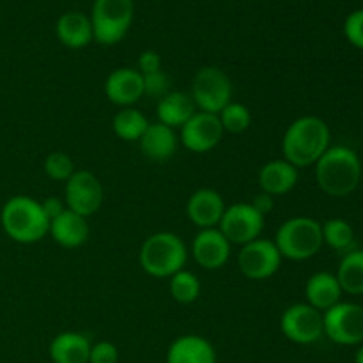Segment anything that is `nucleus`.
I'll return each instance as SVG.
<instances>
[{"instance_id": "obj_1", "label": "nucleus", "mask_w": 363, "mask_h": 363, "mask_svg": "<svg viewBox=\"0 0 363 363\" xmlns=\"http://www.w3.org/2000/svg\"><path fill=\"white\" fill-rule=\"evenodd\" d=\"M332 133L321 117L303 116L287 126L282 138L284 160L296 169L315 165L318 160L328 151Z\"/></svg>"}, {"instance_id": "obj_2", "label": "nucleus", "mask_w": 363, "mask_h": 363, "mask_svg": "<svg viewBox=\"0 0 363 363\" xmlns=\"http://www.w3.org/2000/svg\"><path fill=\"white\" fill-rule=\"evenodd\" d=\"M362 179V162L353 149L333 145L315 163V181L330 197L353 194Z\"/></svg>"}, {"instance_id": "obj_3", "label": "nucleus", "mask_w": 363, "mask_h": 363, "mask_svg": "<svg viewBox=\"0 0 363 363\" xmlns=\"http://www.w3.org/2000/svg\"><path fill=\"white\" fill-rule=\"evenodd\" d=\"M4 233L13 241L32 245L48 234L50 220L43 211L41 202L27 195H14L0 211Z\"/></svg>"}, {"instance_id": "obj_4", "label": "nucleus", "mask_w": 363, "mask_h": 363, "mask_svg": "<svg viewBox=\"0 0 363 363\" xmlns=\"http://www.w3.org/2000/svg\"><path fill=\"white\" fill-rule=\"evenodd\" d=\"M188 250L184 241L174 233L151 234L142 243L138 261L142 269L155 279H167L184 269Z\"/></svg>"}, {"instance_id": "obj_5", "label": "nucleus", "mask_w": 363, "mask_h": 363, "mask_svg": "<svg viewBox=\"0 0 363 363\" xmlns=\"http://www.w3.org/2000/svg\"><path fill=\"white\" fill-rule=\"evenodd\" d=\"M275 245L282 259L307 261L323 247L321 223L308 216H294L277 229Z\"/></svg>"}, {"instance_id": "obj_6", "label": "nucleus", "mask_w": 363, "mask_h": 363, "mask_svg": "<svg viewBox=\"0 0 363 363\" xmlns=\"http://www.w3.org/2000/svg\"><path fill=\"white\" fill-rule=\"evenodd\" d=\"M89 18L92 35L99 45H117L133 20V0H94Z\"/></svg>"}, {"instance_id": "obj_7", "label": "nucleus", "mask_w": 363, "mask_h": 363, "mask_svg": "<svg viewBox=\"0 0 363 363\" xmlns=\"http://www.w3.org/2000/svg\"><path fill=\"white\" fill-rule=\"evenodd\" d=\"M191 99L199 112L218 116L230 103L233 84L220 67L208 66L197 71L191 82Z\"/></svg>"}, {"instance_id": "obj_8", "label": "nucleus", "mask_w": 363, "mask_h": 363, "mask_svg": "<svg viewBox=\"0 0 363 363\" xmlns=\"http://www.w3.org/2000/svg\"><path fill=\"white\" fill-rule=\"evenodd\" d=\"M323 330L332 342L340 346L363 344V307L357 303H337L323 312Z\"/></svg>"}, {"instance_id": "obj_9", "label": "nucleus", "mask_w": 363, "mask_h": 363, "mask_svg": "<svg viewBox=\"0 0 363 363\" xmlns=\"http://www.w3.org/2000/svg\"><path fill=\"white\" fill-rule=\"evenodd\" d=\"M282 264V255L275 241L257 238L243 245L238 254V268L247 279L266 280L275 275Z\"/></svg>"}, {"instance_id": "obj_10", "label": "nucleus", "mask_w": 363, "mask_h": 363, "mask_svg": "<svg viewBox=\"0 0 363 363\" xmlns=\"http://www.w3.org/2000/svg\"><path fill=\"white\" fill-rule=\"evenodd\" d=\"M264 227V216L254 209L250 202H240L225 208L218 229L229 240L230 245H243L261 238Z\"/></svg>"}, {"instance_id": "obj_11", "label": "nucleus", "mask_w": 363, "mask_h": 363, "mask_svg": "<svg viewBox=\"0 0 363 363\" xmlns=\"http://www.w3.org/2000/svg\"><path fill=\"white\" fill-rule=\"evenodd\" d=\"M64 202L69 211L89 218L99 211L103 202V186L98 177L89 170H74L66 181Z\"/></svg>"}, {"instance_id": "obj_12", "label": "nucleus", "mask_w": 363, "mask_h": 363, "mask_svg": "<svg viewBox=\"0 0 363 363\" xmlns=\"http://www.w3.org/2000/svg\"><path fill=\"white\" fill-rule=\"evenodd\" d=\"M280 330L294 344H314L325 335L323 312L308 303L291 305L280 318Z\"/></svg>"}, {"instance_id": "obj_13", "label": "nucleus", "mask_w": 363, "mask_h": 363, "mask_svg": "<svg viewBox=\"0 0 363 363\" xmlns=\"http://www.w3.org/2000/svg\"><path fill=\"white\" fill-rule=\"evenodd\" d=\"M223 137V128L218 116L206 112H195L181 126V144L191 152H208L220 144Z\"/></svg>"}, {"instance_id": "obj_14", "label": "nucleus", "mask_w": 363, "mask_h": 363, "mask_svg": "<svg viewBox=\"0 0 363 363\" xmlns=\"http://www.w3.org/2000/svg\"><path fill=\"white\" fill-rule=\"evenodd\" d=\"M230 248L233 245L229 243V240L223 236L218 227L201 229L191 243V255L201 268L215 272L227 264L230 257Z\"/></svg>"}, {"instance_id": "obj_15", "label": "nucleus", "mask_w": 363, "mask_h": 363, "mask_svg": "<svg viewBox=\"0 0 363 363\" xmlns=\"http://www.w3.org/2000/svg\"><path fill=\"white\" fill-rule=\"evenodd\" d=\"M105 94L121 108L135 105L144 96V77L133 67L113 69L105 80Z\"/></svg>"}, {"instance_id": "obj_16", "label": "nucleus", "mask_w": 363, "mask_h": 363, "mask_svg": "<svg viewBox=\"0 0 363 363\" xmlns=\"http://www.w3.org/2000/svg\"><path fill=\"white\" fill-rule=\"evenodd\" d=\"M225 208L223 197L218 191L211 188H201L188 199L186 215L190 222L199 227V230L213 229V227H218Z\"/></svg>"}, {"instance_id": "obj_17", "label": "nucleus", "mask_w": 363, "mask_h": 363, "mask_svg": "<svg viewBox=\"0 0 363 363\" xmlns=\"http://www.w3.org/2000/svg\"><path fill=\"white\" fill-rule=\"evenodd\" d=\"M257 179L261 191L272 197H280L296 186L298 169L287 160H272L261 167Z\"/></svg>"}, {"instance_id": "obj_18", "label": "nucleus", "mask_w": 363, "mask_h": 363, "mask_svg": "<svg viewBox=\"0 0 363 363\" xmlns=\"http://www.w3.org/2000/svg\"><path fill=\"white\" fill-rule=\"evenodd\" d=\"M167 363H216L215 347L201 335H181L170 344Z\"/></svg>"}, {"instance_id": "obj_19", "label": "nucleus", "mask_w": 363, "mask_h": 363, "mask_svg": "<svg viewBox=\"0 0 363 363\" xmlns=\"http://www.w3.org/2000/svg\"><path fill=\"white\" fill-rule=\"evenodd\" d=\"M48 234L62 248H78L89 240L87 218L66 209L50 222Z\"/></svg>"}, {"instance_id": "obj_20", "label": "nucleus", "mask_w": 363, "mask_h": 363, "mask_svg": "<svg viewBox=\"0 0 363 363\" xmlns=\"http://www.w3.org/2000/svg\"><path fill=\"white\" fill-rule=\"evenodd\" d=\"M140 149L144 156L151 162H167L177 151V135L172 128L162 123L149 124L142 135Z\"/></svg>"}, {"instance_id": "obj_21", "label": "nucleus", "mask_w": 363, "mask_h": 363, "mask_svg": "<svg viewBox=\"0 0 363 363\" xmlns=\"http://www.w3.org/2000/svg\"><path fill=\"white\" fill-rule=\"evenodd\" d=\"M340 296H342V289L333 273L319 272L307 280L305 298H307V303L315 311L326 312L333 305L340 303Z\"/></svg>"}, {"instance_id": "obj_22", "label": "nucleus", "mask_w": 363, "mask_h": 363, "mask_svg": "<svg viewBox=\"0 0 363 363\" xmlns=\"http://www.w3.org/2000/svg\"><path fill=\"white\" fill-rule=\"evenodd\" d=\"M91 346L87 337L82 333H59L50 344V358L53 363H89Z\"/></svg>"}, {"instance_id": "obj_23", "label": "nucleus", "mask_w": 363, "mask_h": 363, "mask_svg": "<svg viewBox=\"0 0 363 363\" xmlns=\"http://www.w3.org/2000/svg\"><path fill=\"white\" fill-rule=\"evenodd\" d=\"M195 112H197V108H195L191 96L177 91H170L169 94L158 99V106H156L158 123L165 124L172 130L183 126Z\"/></svg>"}, {"instance_id": "obj_24", "label": "nucleus", "mask_w": 363, "mask_h": 363, "mask_svg": "<svg viewBox=\"0 0 363 363\" xmlns=\"http://www.w3.org/2000/svg\"><path fill=\"white\" fill-rule=\"evenodd\" d=\"M57 38L67 48H84L89 43L94 39L92 35V23L91 18L85 16L82 13H71L62 14L57 21Z\"/></svg>"}, {"instance_id": "obj_25", "label": "nucleus", "mask_w": 363, "mask_h": 363, "mask_svg": "<svg viewBox=\"0 0 363 363\" xmlns=\"http://www.w3.org/2000/svg\"><path fill=\"white\" fill-rule=\"evenodd\" d=\"M335 277L342 293L353 296L363 294V250H351L344 254Z\"/></svg>"}, {"instance_id": "obj_26", "label": "nucleus", "mask_w": 363, "mask_h": 363, "mask_svg": "<svg viewBox=\"0 0 363 363\" xmlns=\"http://www.w3.org/2000/svg\"><path fill=\"white\" fill-rule=\"evenodd\" d=\"M147 117L142 112H138L133 106L121 108L112 119V130L116 137H119L124 142H137L140 140L142 135L145 133L149 126Z\"/></svg>"}, {"instance_id": "obj_27", "label": "nucleus", "mask_w": 363, "mask_h": 363, "mask_svg": "<svg viewBox=\"0 0 363 363\" xmlns=\"http://www.w3.org/2000/svg\"><path fill=\"white\" fill-rule=\"evenodd\" d=\"M323 230V243L328 245L330 248H333L335 252L340 254H347L351 252L354 243V233L353 227L342 218H332L326 220L325 223H321Z\"/></svg>"}, {"instance_id": "obj_28", "label": "nucleus", "mask_w": 363, "mask_h": 363, "mask_svg": "<svg viewBox=\"0 0 363 363\" xmlns=\"http://www.w3.org/2000/svg\"><path fill=\"white\" fill-rule=\"evenodd\" d=\"M170 296L181 305H190L197 301L201 296V282L195 273L188 272V269H181V272L174 273L170 277L169 282Z\"/></svg>"}, {"instance_id": "obj_29", "label": "nucleus", "mask_w": 363, "mask_h": 363, "mask_svg": "<svg viewBox=\"0 0 363 363\" xmlns=\"http://www.w3.org/2000/svg\"><path fill=\"white\" fill-rule=\"evenodd\" d=\"M220 124H222L223 131H229V133H243L250 128L252 124V113L248 110V106H245L243 103L230 101L222 112L218 113Z\"/></svg>"}, {"instance_id": "obj_30", "label": "nucleus", "mask_w": 363, "mask_h": 363, "mask_svg": "<svg viewBox=\"0 0 363 363\" xmlns=\"http://www.w3.org/2000/svg\"><path fill=\"white\" fill-rule=\"evenodd\" d=\"M45 172L50 179L64 181L66 183L74 174V163L66 152H50L45 160Z\"/></svg>"}, {"instance_id": "obj_31", "label": "nucleus", "mask_w": 363, "mask_h": 363, "mask_svg": "<svg viewBox=\"0 0 363 363\" xmlns=\"http://www.w3.org/2000/svg\"><path fill=\"white\" fill-rule=\"evenodd\" d=\"M142 77H144V94L156 99H162L163 96L170 92L169 77L163 71H156V73L151 74H142Z\"/></svg>"}, {"instance_id": "obj_32", "label": "nucleus", "mask_w": 363, "mask_h": 363, "mask_svg": "<svg viewBox=\"0 0 363 363\" xmlns=\"http://www.w3.org/2000/svg\"><path fill=\"white\" fill-rule=\"evenodd\" d=\"M344 34L347 41L363 50V9L354 11L344 21Z\"/></svg>"}, {"instance_id": "obj_33", "label": "nucleus", "mask_w": 363, "mask_h": 363, "mask_svg": "<svg viewBox=\"0 0 363 363\" xmlns=\"http://www.w3.org/2000/svg\"><path fill=\"white\" fill-rule=\"evenodd\" d=\"M117 360H119V351L108 340H99L91 346L89 363H117Z\"/></svg>"}, {"instance_id": "obj_34", "label": "nucleus", "mask_w": 363, "mask_h": 363, "mask_svg": "<svg viewBox=\"0 0 363 363\" xmlns=\"http://www.w3.org/2000/svg\"><path fill=\"white\" fill-rule=\"evenodd\" d=\"M138 71L142 74H151L156 71H162V57L152 50H145L138 57Z\"/></svg>"}, {"instance_id": "obj_35", "label": "nucleus", "mask_w": 363, "mask_h": 363, "mask_svg": "<svg viewBox=\"0 0 363 363\" xmlns=\"http://www.w3.org/2000/svg\"><path fill=\"white\" fill-rule=\"evenodd\" d=\"M43 206V211H45V215L48 216V220L52 222L53 218H57L59 215H62L64 211H66V202L62 201V199L59 197H48L45 199V201L41 202Z\"/></svg>"}, {"instance_id": "obj_36", "label": "nucleus", "mask_w": 363, "mask_h": 363, "mask_svg": "<svg viewBox=\"0 0 363 363\" xmlns=\"http://www.w3.org/2000/svg\"><path fill=\"white\" fill-rule=\"evenodd\" d=\"M250 204L254 206L255 211L261 213L262 216H266L273 211V208H275V197H272V195L261 191V194L255 195L254 201H252Z\"/></svg>"}, {"instance_id": "obj_37", "label": "nucleus", "mask_w": 363, "mask_h": 363, "mask_svg": "<svg viewBox=\"0 0 363 363\" xmlns=\"http://www.w3.org/2000/svg\"><path fill=\"white\" fill-rule=\"evenodd\" d=\"M354 363H363V344L358 347L357 354H354Z\"/></svg>"}, {"instance_id": "obj_38", "label": "nucleus", "mask_w": 363, "mask_h": 363, "mask_svg": "<svg viewBox=\"0 0 363 363\" xmlns=\"http://www.w3.org/2000/svg\"><path fill=\"white\" fill-rule=\"evenodd\" d=\"M294 363H298V362H294Z\"/></svg>"}]
</instances>
